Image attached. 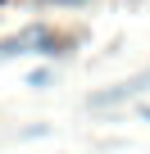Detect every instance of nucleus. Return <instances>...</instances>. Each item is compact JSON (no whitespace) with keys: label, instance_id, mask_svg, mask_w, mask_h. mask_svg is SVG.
Instances as JSON below:
<instances>
[{"label":"nucleus","instance_id":"f257e3e1","mask_svg":"<svg viewBox=\"0 0 150 154\" xmlns=\"http://www.w3.org/2000/svg\"><path fill=\"white\" fill-rule=\"evenodd\" d=\"M59 5H82V0H59Z\"/></svg>","mask_w":150,"mask_h":154}]
</instances>
